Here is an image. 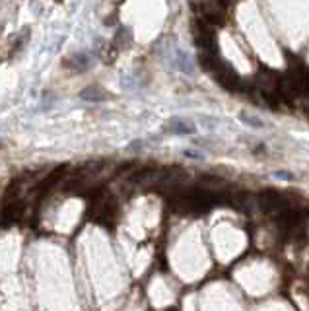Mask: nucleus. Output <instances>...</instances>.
Masks as SVG:
<instances>
[{
    "label": "nucleus",
    "mask_w": 309,
    "mask_h": 311,
    "mask_svg": "<svg viewBox=\"0 0 309 311\" xmlns=\"http://www.w3.org/2000/svg\"><path fill=\"white\" fill-rule=\"evenodd\" d=\"M193 35L194 43L198 47V54H206L212 59H220L218 57V41H216V33H214L212 26H208L204 20L196 18L193 22Z\"/></svg>",
    "instance_id": "1"
},
{
    "label": "nucleus",
    "mask_w": 309,
    "mask_h": 311,
    "mask_svg": "<svg viewBox=\"0 0 309 311\" xmlns=\"http://www.w3.org/2000/svg\"><path fill=\"white\" fill-rule=\"evenodd\" d=\"M259 206H261L263 212L268 214V216H274V218H282L284 214L290 212V205H288L286 196L280 195L278 191H272V189L263 191L259 195Z\"/></svg>",
    "instance_id": "2"
},
{
    "label": "nucleus",
    "mask_w": 309,
    "mask_h": 311,
    "mask_svg": "<svg viewBox=\"0 0 309 311\" xmlns=\"http://www.w3.org/2000/svg\"><path fill=\"white\" fill-rule=\"evenodd\" d=\"M208 72H212L214 74V80L218 82L220 86H224L226 89H231V92H239L241 89V80H239V76H238V72L231 68L230 64H226L224 61H218L214 62L212 64V68Z\"/></svg>",
    "instance_id": "3"
},
{
    "label": "nucleus",
    "mask_w": 309,
    "mask_h": 311,
    "mask_svg": "<svg viewBox=\"0 0 309 311\" xmlns=\"http://www.w3.org/2000/svg\"><path fill=\"white\" fill-rule=\"evenodd\" d=\"M290 80L298 89V96H309V68L300 61L294 59L290 61V72H288Z\"/></svg>",
    "instance_id": "4"
},
{
    "label": "nucleus",
    "mask_w": 309,
    "mask_h": 311,
    "mask_svg": "<svg viewBox=\"0 0 309 311\" xmlns=\"http://www.w3.org/2000/svg\"><path fill=\"white\" fill-rule=\"evenodd\" d=\"M201 8V20H204L208 26H222L226 22V4H220V2H203L198 4Z\"/></svg>",
    "instance_id": "5"
},
{
    "label": "nucleus",
    "mask_w": 309,
    "mask_h": 311,
    "mask_svg": "<svg viewBox=\"0 0 309 311\" xmlns=\"http://www.w3.org/2000/svg\"><path fill=\"white\" fill-rule=\"evenodd\" d=\"M280 78L274 70H261L257 74V88L261 94H278V88H280Z\"/></svg>",
    "instance_id": "6"
},
{
    "label": "nucleus",
    "mask_w": 309,
    "mask_h": 311,
    "mask_svg": "<svg viewBox=\"0 0 309 311\" xmlns=\"http://www.w3.org/2000/svg\"><path fill=\"white\" fill-rule=\"evenodd\" d=\"M80 98L84 99V101L99 103V101H105V99H109V94H107V92L101 88V86H88V88L80 94Z\"/></svg>",
    "instance_id": "7"
},
{
    "label": "nucleus",
    "mask_w": 309,
    "mask_h": 311,
    "mask_svg": "<svg viewBox=\"0 0 309 311\" xmlns=\"http://www.w3.org/2000/svg\"><path fill=\"white\" fill-rule=\"evenodd\" d=\"M169 131L175 134H194L196 133V126L191 121H187V119L175 117V119L169 121Z\"/></svg>",
    "instance_id": "8"
},
{
    "label": "nucleus",
    "mask_w": 309,
    "mask_h": 311,
    "mask_svg": "<svg viewBox=\"0 0 309 311\" xmlns=\"http://www.w3.org/2000/svg\"><path fill=\"white\" fill-rule=\"evenodd\" d=\"M64 66H68V68H72V70H76V72H84L92 66V61H89L88 54L78 53V54H74V57H70V59H66Z\"/></svg>",
    "instance_id": "9"
},
{
    "label": "nucleus",
    "mask_w": 309,
    "mask_h": 311,
    "mask_svg": "<svg viewBox=\"0 0 309 311\" xmlns=\"http://www.w3.org/2000/svg\"><path fill=\"white\" fill-rule=\"evenodd\" d=\"M64 173H66V166H61V168H57L54 171H51V173H49V177H47L43 183H41L43 191H49L53 185H57V183L62 179V175H64Z\"/></svg>",
    "instance_id": "10"
},
{
    "label": "nucleus",
    "mask_w": 309,
    "mask_h": 311,
    "mask_svg": "<svg viewBox=\"0 0 309 311\" xmlns=\"http://www.w3.org/2000/svg\"><path fill=\"white\" fill-rule=\"evenodd\" d=\"M22 208H24V205H20V203H16V205H10L6 210H4V224L8 222H14V220H18V216L22 214Z\"/></svg>",
    "instance_id": "11"
},
{
    "label": "nucleus",
    "mask_w": 309,
    "mask_h": 311,
    "mask_svg": "<svg viewBox=\"0 0 309 311\" xmlns=\"http://www.w3.org/2000/svg\"><path fill=\"white\" fill-rule=\"evenodd\" d=\"M239 119H241L245 124H249V126H253V129H263V126H265L259 117L251 115V113H247V111H241V113H239Z\"/></svg>",
    "instance_id": "12"
},
{
    "label": "nucleus",
    "mask_w": 309,
    "mask_h": 311,
    "mask_svg": "<svg viewBox=\"0 0 309 311\" xmlns=\"http://www.w3.org/2000/svg\"><path fill=\"white\" fill-rule=\"evenodd\" d=\"M274 177L284 179V181H290V179H294V175H292V173H288V171H276V173H274Z\"/></svg>",
    "instance_id": "13"
},
{
    "label": "nucleus",
    "mask_w": 309,
    "mask_h": 311,
    "mask_svg": "<svg viewBox=\"0 0 309 311\" xmlns=\"http://www.w3.org/2000/svg\"><path fill=\"white\" fill-rule=\"evenodd\" d=\"M185 156L187 158H193V160H203L204 158L201 152H194V150H185Z\"/></svg>",
    "instance_id": "14"
},
{
    "label": "nucleus",
    "mask_w": 309,
    "mask_h": 311,
    "mask_svg": "<svg viewBox=\"0 0 309 311\" xmlns=\"http://www.w3.org/2000/svg\"><path fill=\"white\" fill-rule=\"evenodd\" d=\"M307 278H309V268H307Z\"/></svg>",
    "instance_id": "15"
}]
</instances>
